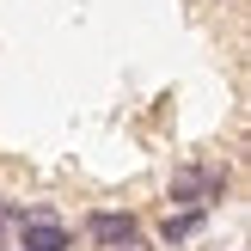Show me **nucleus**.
<instances>
[{
	"instance_id": "obj_4",
	"label": "nucleus",
	"mask_w": 251,
	"mask_h": 251,
	"mask_svg": "<svg viewBox=\"0 0 251 251\" xmlns=\"http://www.w3.org/2000/svg\"><path fill=\"white\" fill-rule=\"evenodd\" d=\"M202 221H208V208H178V215L159 221V239H166V245H184V239L202 233Z\"/></svg>"
},
{
	"instance_id": "obj_3",
	"label": "nucleus",
	"mask_w": 251,
	"mask_h": 251,
	"mask_svg": "<svg viewBox=\"0 0 251 251\" xmlns=\"http://www.w3.org/2000/svg\"><path fill=\"white\" fill-rule=\"evenodd\" d=\"M19 245L25 251H74V233L61 227L49 208H37L31 221H19Z\"/></svg>"
},
{
	"instance_id": "obj_1",
	"label": "nucleus",
	"mask_w": 251,
	"mask_h": 251,
	"mask_svg": "<svg viewBox=\"0 0 251 251\" xmlns=\"http://www.w3.org/2000/svg\"><path fill=\"white\" fill-rule=\"evenodd\" d=\"M166 196H172V208H215L227 196V166H184V172H172Z\"/></svg>"
},
{
	"instance_id": "obj_2",
	"label": "nucleus",
	"mask_w": 251,
	"mask_h": 251,
	"mask_svg": "<svg viewBox=\"0 0 251 251\" xmlns=\"http://www.w3.org/2000/svg\"><path fill=\"white\" fill-rule=\"evenodd\" d=\"M86 239L98 251H147V233L129 208H92L86 215Z\"/></svg>"
}]
</instances>
